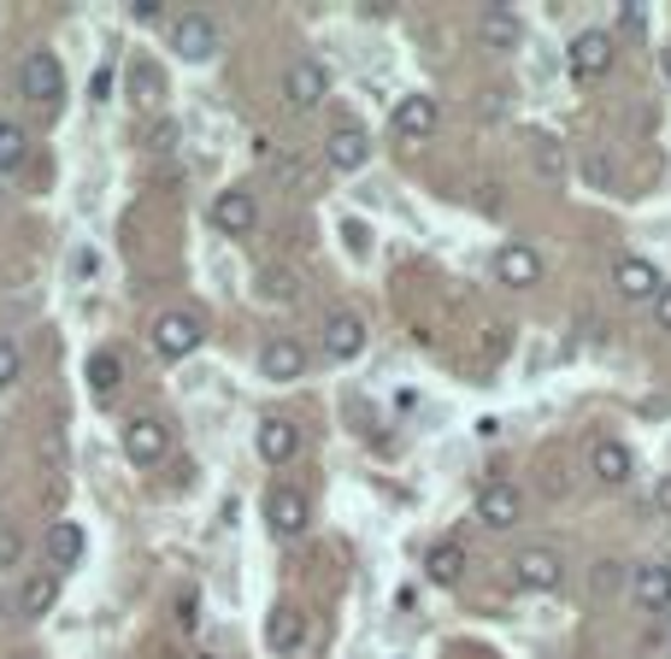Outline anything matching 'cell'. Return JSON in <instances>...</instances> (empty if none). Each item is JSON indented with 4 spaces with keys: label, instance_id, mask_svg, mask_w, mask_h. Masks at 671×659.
I'll use <instances>...</instances> for the list:
<instances>
[{
    "label": "cell",
    "instance_id": "6da1fadb",
    "mask_svg": "<svg viewBox=\"0 0 671 659\" xmlns=\"http://www.w3.org/2000/svg\"><path fill=\"white\" fill-rule=\"evenodd\" d=\"M19 89H24V100H41V107H53V100L65 95V65H60V53H48V48L24 53Z\"/></svg>",
    "mask_w": 671,
    "mask_h": 659
},
{
    "label": "cell",
    "instance_id": "7a4b0ae2",
    "mask_svg": "<svg viewBox=\"0 0 671 659\" xmlns=\"http://www.w3.org/2000/svg\"><path fill=\"white\" fill-rule=\"evenodd\" d=\"M148 335H154V354H159V359H188L207 330H200L195 313H159L154 325H148Z\"/></svg>",
    "mask_w": 671,
    "mask_h": 659
},
{
    "label": "cell",
    "instance_id": "3957f363",
    "mask_svg": "<svg viewBox=\"0 0 671 659\" xmlns=\"http://www.w3.org/2000/svg\"><path fill=\"white\" fill-rule=\"evenodd\" d=\"M171 53L188 65H207L218 53V24L207 19V12H183L178 24H171Z\"/></svg>",
    "mask_w": 671,
    "mask_h": 659
},
{
    "label": "cell",
    "instance_id": "277c9868",
    "mask_svg": "<svg viewBox=\"0 0 671 659\" xmlns=\"http://www.w3.org/2000/svg\"><path fill=\"white\" fill-rule=\"evenodd\" d=\"M283 100L295 112H313V107H325L330 100V71L318 65V60H295L283 71Z\"/></svg>",
    "mask_w": 671,
    "mask_h": 659
},
{
    "label": "cell",
    "instance_id": "5b68a950",
    "mask_svg": "<svg viewBox=\"0 0 671 659\" xmlns=\"http://www.w3.org/2000/svg\"><path fill=\"white\" fill-rule=\"evenodd\" d=\"M565 65H572L577 83H595L612 71V36L607 30H577L572 48H565Z\"/></svg>",
    "mask_w": 671,
    "mask_h": 659
},
{
    "label": "cell",
    "instance_id": "8992f818",
    "mask_svg": "<svg viewBox=\"0 0 671 659\" xmlns=\"http://www.w3.org/2000/svg\"><path fill=\"white\" fill-rule=\"evenodd\" d=\"M536 277H542V254H536L530 242L495 247V283H501V289H530Z\"/></svg>",
    "mask_w": 671,
    "mask_h": 659
},
{
    "label": "cell",
    "instance_id": "52a82bcc",
    "mask_svg": "<svg viewBox=\"0 0 671 659\" xmlns=\"http://www.w3.org/2000/svg\"><path fill=\"white\" fill-rule=\"evenodd\" d=\"M325 354L330 359H359L366 354V318L347 313V306H335V313L325 318Z\"/></svg>",
    "mask_w": 671,
    "mask_h": 659
},
{
    "label": "cell",
    "instance_id": "ba28073f",
    "mask_svg": "<svg viewBox=\"0 0 671 659\" xmlns=\"http://www.w3.org/2000/svg\"><path fill=\"white\" fill-rule=\"evenodd\" d=\"M436 119H442V107H436L430 95H406V100H395V112H389V130H395L401 142H425L436 130Z\"/></svg>",
    "mask_w": 671,
    "mask_h": 659
},
{
    "label": "cell",
    "instance_id": "9c48e42d",
    "mask_svg": "<svg viewBox=\"0 0 671 659\" xmlns=\"http://www.w3.org/2000/svg\"><path fill=\"white\" fill-rule=\"evenodd\" d=\"M612 289H619L624 301H654L660 295V271H654V259L624 254V259H612Z\"/></svg>",
    "mask_w": 671,
    "mask_h": 659
},
{
    "label": "cell",
    "instance_id": "30bf717a",
    "mask_svg": "<svg viewBox=\"0 0 671 659\" xmlns=\"http://www.w3.org/2000/svg\"><path fill=\"white\" fill-rule=\"evenodd\" d=\"M518 512H524V501H518L513 483H484V489H477V524H489V530H513Z\"/></svg>",
    "mask_w": 671,
    "mask_h": 659
},
{
    "label": "cell",
    "instance_id": "8fae6325",
    "mask_svg": "<svg viewBox=\"0 0 671 659\" xmlns=\"http://www.w3.org/2000/svg\"><path fill=\"white\" fill-rule=\"evenodd\" d=\"M306 371V347L295 335H271V342H259V377H271V383H289V377Z\"/></svg>",
    "mask_w": 671,
    "mask_h": 659
},
{
    "label": "cell",
    "instance_id": "7c38bea8",
    "mask_svg": "<svg viewBox=\"0 0 671 659\" xmlns=\"http://www.w3.org/2000/svg\"><path fill=\"white\" fill-rule=\"evenodd\" d=\"M513 577H518V589H560L565 560L553 548H524L518 560H513Z\"/></svg>",
    "mask_w": 671,
    "mask_h": 659
},
{
    "label": "cell",
    "instance_id": "4fadbf2b",
    "mask_svg": "<svg viewBox=\"0 0 671 659\" xmlns=\"http://www.w3.org/2000/svg\"><path fill=\"white\" fill-rule=\"evenodd\" d=\"M259 224V207L247 188H224V195H212V230H224V236H247V230Z\"/></svg>",
    "mask_w": 671,
    "mask_h": 659
},
{
    "label": "cell",
    "instance_id": "5bb4252c",
    "mask_svg": "<svg viewBox=\"0 0 671 659\" xmlns=\"http://www.w3.org/2000/svg\"><path fill=\"white\" fill-rule=\"evenodd\" d=\"M371 159V136L359 124H342V130H330V142H325V166L330 171H359Z\"/></svg>",
    "mask_w": 671,
    "mask_h": 659
},
{
    "label": "cell",
    "instance_id": "9a60e30c",
    "mask_svg": "<svg viewBox=\"0 0 671 659\" xmlns=\"http://www.w3.org/2000/svg\"><path fill=\"white\" fill-rule=\"evenodd\" d=\"M124 453H130L136 465H159V460L171 453V430H166L159 418H136V424L124 430Z\"/></svg>",
    "mask_w": 671,
    "mask_h": 659
},
{
    "label": "cell",
    "instance_id": "2e32d148",
    "mask_svg": "<svg viewBox=\"0 0 671 659\" xmlns=\"http://www.w3.org/2000/svg\"><path fill=\"white\" fill-rule=\"evenodd\" d=\"M254 448H259V460H271V465H289L301 453V430H295V418H259V436H254Z\"/></svg>",
    "mask_w": 671,
    "mask_h": 659
},
{
    "label": "cell",
    "instance_id": "e0dca14e",
    "mask_svg": "<svg viewBox=\"0 0 671 659\" xmlns=\"http://www.w3.org/2000/svg\"><path fill=\"white\" fill-rule=\"evenodd\" d=\"M631 595L642 612H666L671 607V565L654 560V565H636L631 571Z\"/></svg>",
    "mask_w": 671,
    "mask_h": 659
},
{
    "label": "cell",
    "instance_id": "ac0fdd59",
    "mask_svg": "<svg viewBox=\"0 0 671 659\" xmlns=\"http://www.w3.org/2000/svg\"><path fill=\"white\" fill-rule=\"evenodd\" d=\"M266 518L277 536H301L306 530V495L289 489V483H277V489L266 495Z\"/></svg>",
    "mask_w": 671,
    "mask_h": 659
},
{
    "label": "cell",
    "instance_id": "d6986e66",
    "mask_svg": "<svg viewBox=\"0 0 671 659\" xmlns=\"http://www.w3.org/2000/svg\"><path fill=\"white\" fill-rule=\"evenodd\" d=\"M53 600H60V577L53 571H30L19 583V595H12V607H19V619H48Z\"/></svg>",
    "mask_w": 671,
    "mask_h": 659
},
{
    "label": "cell",
    "instance_id": "ffe728a7",
    "mask_svg": "<svg viewBox=\"0 0 671 659\" xmlns=\"http://www.w3.org/2000/svg\"><path fill=\"white\" fill-rule=\"evenodd\" d=\"M477 36H484V48H495V53H513L518 41H524V24H518L513 7H484V19H477Z\"/></svg>",
    "mask_w": 671,
    "mask_h": 659
},
{
    "label": "cell",
    "instance_id": "44dd1931",
    "mask_svg": "<svg viewBox=\"0 0 671 659\" xmlns=\"http://www.w3.org/2000/svg\"><path fill=\"white\" fill-rule=\"evenodd\" d=\"M266 642H271V654H301V648H306V619L289 607V600H277V607H271Z\"/></svg>",
    "mask_w": 671,
    "mask_h": 659
},
{
    "label": "cell",
    "instance_id": "7402d4cb",
    "mask_svg": "<svg viewBox=\"0 0 671 659\" xmlns=\"http://www.w3.org/2000/svg\"><path fill=\"white\" fill-rule=\"evenodd\" d=\"M83 548H89V536H83V524H71V518L48 524V565H53V577L77 565V560H83Z\"/></svg>",
    "mask_w": 671,
    "mask_h": 659
},
{
    "label": "cell",
    "instance_id": "603a6c76",
    "mask_svg": "<svg viewBox=\"0 0 671 659\" xmlns=\"http://www.w3.org/2000/svg\"><path fill=\"white\" fill-rule=\"evenodd\" d=\"M589 472L619 489V483H631L636 460H631V448H624V442H612V436H607V442H595V448H589Z\"/></svg>",
    "mask_w": 671,
    "mask_h": 659
},
{
    "label": "cell",
    "instance_id": "cb8c5ba5",
    "mask_svg": "<svg viewBox=\"0 0 671 659\" xmlns=\"http://www.w3.org/2000/svg\"><path fill=\"white\" fill-rule=\"evenodd\" d=\"M425 577L436 583V589H454V583L465 577V548L460 541H436V548L425 553Z\"/></svg>",
    "mask_w": 671,
    "mask_h": 659
},
{
    "label": "cell",
    "instance_id": "d4e9b609",
    "mask_svg": "<svg viewBox=\"0 0 671 659\" xmlns=\"http://www.w3.org/2000/svg\"><path fill=\"white\" fill-rule=\"evenodd\" d=\"M130 100H136V107H166V71H159L154 60H136L130 65Z\"/></svg>",
    "mask_w": 671,
    "mask_h": 659
},
{
    "label": "cell",
    "instance_id": "484cf974",
    "mask_svg": "<svg viewBox=\"0 0 671 659\" xmlns=\"http://www.w3.org/2000/svg\"><path fill=\"white\" fill-rule=\"evenodd\" d=\"M530 166H536V178H542V183H560V178H565L560 142H553V136H536V142H530Z\"/></svg>",
    "mask_w": 671,
    "mask_h": 659
},
{
    "label": "cell",
    "instance_id": "4316f807",
    "mask_svg": "<svg viewBox=\"0 0 671 659\" xmlns=\"http://www.w3.org/2000/svg\"><path fill=\"white\" fill-rule=\"evenodd\" d=\"M295 289H301V277L289 266H259V295H266V301L283 306V301H295Z\"/></svg>",
    "mask_w": 671,
    "mask_h": 659
},
{
    "label": "cell",
    "instance_id": "83f0119b",
    "mask_svg": "<svg viewBox=\"0 0 671 659\" xmlns=\"http://www.w3.org/2000/svg\"><path fill=\"white\" fill-rule=\"evenodd\" d=\"M119 377H124V359L112 354V347H95V354H89V383L107 394L112 383H119Z\"/></svg>",
    "mask_w": 671,
    "mask_h": 659
},
{
    "label": "cell",
    "instance_id": "f1b7e54d",
    "mask_svg": "<svg viewBox=\"0 0 671 659\" xmlns=\"http://www.w3.org/2000/svg\"><path fill=\"white\" fill-rule=\"evenodd\" d=\"M19 166H24V130L0 124V171H19Z\"/></svg>",
    "mask_w": 671,
    "mask_h": 659
},
{
    "label": "cell",
    "instance_id": "f546056e",
    "mask_svg": "<svg viewBox=\"0 0 671 659\" xmlns=\"http://www.w3.org/2000/svg\"><path fill=\"white\" fill-rule=\"evenodd\" d=\"M19 377H24V354H19L12 335H0V389H12Z\"/></svg>",
    "mask_w": 671,
    "mask_h": 659
},
{
    "label": "cell",
    "instance_id": "4dcf8cb0",
    "mask_svg": "<svg viewBox=\"0 0 671 659\" xmlns=\"http://www.w3.org/2000/svg\"><path fill=\"white\" fill-rule=\"evenodd\" d=\"M342 247L354 259H366L371 254V224H359V218H342Z\"/></svg>",
    "mask_w": 671,
    "mask_h": 659
},
{
    "label": "cell",
    "instance_id": "1f68e13d",
    "mask_svg": "<svg viewBox=\"0 0 671 659\" xmlns=\"http://www.w3.org/2000/svg\"><path fill=\"white\" fill-rule=\"evenodd\" d=\"M619 583H624V565H612V560L595 565V595H612Z\"/></svg>",
    "mask_w": 671,
    "mask_h": 659
},
{
    "label": "cell",
    "instance_id": "d6a6232c",
    "mask_svg": "<svg viewBox=\"0 0 671 659\" xmlns=\"http://www.w3.org/2000/svg\"><path fill=\"white\" fill-rule=\"evenodd\" d=\"M583 178H589L595 188H607V183H612V166H607V154H589V159H583Z\"/></svg>",
    "mask_w": 671,
    "mask_h": 659
},
{
    "label": "cell",
    "instance_id": "836d02e7",
    "mask_svg": "<svg viewBox=\"0 0 671 659\" xmlns=\"http://www.w3.org/2000/svg\"><path fill=\"white\" fill-rule=\"evenodd\" d=\"M171 142H178V124H171V119L148 130V148H171Z\"/></svg>",
    "mask_w": 671,
    "mask_h": 659
},
{
    "label": "cell",
    "instance_id": "e575fe53",
    "mask_svg": "<svg viewBox=\"0 0 671 659\" xmlns=\"http://www.w3.org/2000/svg\"><path fill=\"white\" fill-rule=\"evenodd\" d=\"M654 318H660V330H671V283H660V295H654Z\"/></svg>",
    "mask_w": 671,
    "mask_h": 659
},
{
    "label": "cell",
    "instance_id": "d590c367",
    "mask_svg": "<svg viewBox=\"0 0 671 659\" xmlns=\"http://www.w3.org/2000/svg\"><path fill=\"white\" fill-rule=\"evenodd\" d=\"M12 560H19V536L0 530V565H12Z\"/></svg>",
    "mask_w": 671,
    "mask_h": 659
},
{
    "label": "cell",
    "instance_id": "8d00e7d4",
    "mask_svg": "<svg viewBox=\"0 0 671 659\" xmlns=\"http://www.w3.org/2000/svg\"><path fill=\"white\" fill-rule=\"evenodd\" d=\"M619 24H624L631 36H642V12H636V7H619Z\"/></svg>",
    "mask_w": 671,
    "mask_h": 659
},
{
    "label": "cell",
    "instance_id": "74e56055",
    "mask_svg": "<svg viewBox=\"0 0 671 659\" xmlns=\"http://www.w3.org/2000/svg\"><path fill=\"white\" fill-rule=\"evenodd\" d=\"M654 507H660L666 518H671V477H660V489H654Z\"/></svg>",
    "mask_w": 671,
    "mask_h": 659
},
{
    "label": "cell",
    "instance_id": "f35d334b",
    "mask_svg": "<svg viewBox=\"0 0 671 659\" xmlns=\"http://www.w3.org/2000/svg\"><path fill=\"white\" fill-rule=\"evenodd\" d=\"M89 89H95V100H107V95H112V71H95V83H89Z\"/></svg>",
    "mask_w": 671,
    "mask_h": 659
},
{
    "label": "cell",
    "instance_id": "ab89813d",
    "mask_svg": "<svg viewBox=\"0 0 671 659\" xmlns=\"http://www.w3.org/2000/svg\"><path fill=\"white\" fill-rule=\"evenodd\" d=\"M660 71H666V77H671V48H666V53H660Z\"/></svg>",
    "mask_w": 671,
    "mask_h": 659
},
{
    "label": "cell",
    "instance_id": "60d3db41",
    "mask_svg": "<svg viewBox=\"0 0 671 659\" xmlns=\"http://www.w3.org/2000/svg\"><path fill=\"white\" fill-rule=\"evenodd\" d=\"M0 612H7V595H0Z\"/></svg>",
    "mask_w": 671,
    "mask_h": 659
},
{
    "label": "cell",
    "instance_id": "b9f144b4",
    "mask_svg": "<svg viewBox=\"0 0 671 659\" xmlns=\"http://www.w3.org/2000/svg\"><path fill=\"white\" fill-rule=\"evenodd\" d=\"M12 659H30V654H12Z\"/></svg>",
    "mask_w": 671,
    "mask_h": 659
}]
</instances>
